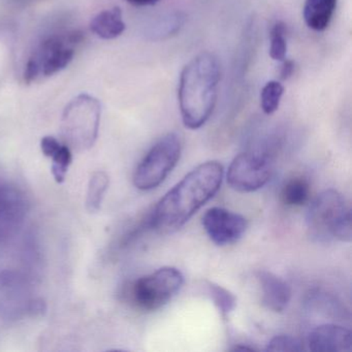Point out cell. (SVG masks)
<instances>
[{
	"label": "cell",
	"instance_id": "cell-1",
	"mask_svg": "<svg viewBox=\"0 0 352 352\" xmlns=\"http://www.w3.org/2000/svg\"><path fill=\"white\" fill-rule=\"evenodd\" d=\"M223 175V166L215 160L188 173L150 212L151 230L168 234L183 228L218 192Z\"/></svg>",
	"mask_w": 352,
	"mask_h": 352
},
{
	"label": "cell",
	"instance_id": "cell-2",
	"mask_svg": "<svg viewBox=\"0 0 352 352\" xmlns=\"http://www.w3.org/2000/svg\"><path fill=\"white\" fill-rule=\"evenodd\" d=\"M220 76L219 60L210 52L199 53L182 69L178 100L183 123L187 129H201L213 114Z\"/></svg>",
	"mask_w": 352,
	"mask_h": 352
},
{
	"label": "cell",
	"instance_id": "cell-3",
	"mask_svg": "<svg viewBox=\"0 0 352 352\" xmlns=\"http://www.w3.org/2000/svg\"><path fill=\"white\" fill-rule=\"evenodd\" d=\"M351 221L349 205L344 195L335 189H327L317 195L307 214L309 234L317 242H351Z\"/></svg>",
	"mask_w": 352,
	"mask_h": 352
},
{
	"label": "cell",
	"instance_id": "cell-4",
	"mask_svg": "<svg viewBox=\"0 0 352 352\" xmlns=\"http://www.w3.org/2000/svg\"><path fill=\"white\" fill-rule=\"evenodd\" d=\"M183 283L184 276L180 270L164 267L129 282L125 286L123 296L133 308L152 312L168 304L178 294Z\"/></svg>",
	"mask_w": 352,
	"mask_h": 352
},
{
	"label": "cell",
	"instance_id": "cell-5",
	"mask_svg": "<svg viewBox=\"0 0 352 352\" xmlns=\"http://www.w3.org/2000/svg\"><path fill=\"white\" fill-rule=\"evenodd\" d=\"M102 107L88 94H81L69 102L63 113L61 131L69 149L82 152L94 147L100 129Z\"/></svg>",
	"mask_w": 352,
	"mask_h": 352
},
{
	"label": "cell",
	"instance_id": "cell-6",
	"mask_svg": "<svg viewBox=\"0 0 352 352\" xmlns=\"http://www.w3.org/2000/svg\"><path fill=\"white\" fill-rule=\"evenodd\" d=\"M83 40V32L79 30L46 38L28 59L23 75L25 83L30 85L41 75L50 77L63 71L72 63L76 47Z\"/></svg>",
	"mask_w": 352,
	"mask_h": 352
},
{
	"label": "cell",
	"instance_id": "cell-7",
	"mask_svg": "<svg viewBox=\"0 0 352 352\" xmlns=\"http://www.w3.org/2000/svg\"><path fill=\"white\" fill-rule=\"evenodd\" d=\"M182 143L177 133L162 137L140 162L133 174V184L140 190H152L160 186L178 164Z\"/></svg>",
	"mask_w": 352,
	"mask_h": 352
},
{
	"label": "cell",
	"instance_id": "cell-8",
	"mask_svg": "<svg viewBox=\"0 0 352 352\" xmlns=\"http://www.w3.org/2000/svg\"><path fill=\"white\" fill-rule=\"evenodd\" d=\"M273 154L269 150H250L234 158L228 168V185L239 192L263 188L273 174Z\"/></svg>",
	"mask_w": 352,
	"mask_h": 352
},
{
	"label": "cell",
	"instance_id": "cell-9",
	"mask_svg": "<svg viewBox=\"0 0 352 352\" xmlns=\"http://www.w3.org/2000/svg\"><path fill=\"white\" fill-rule=\"evenodd\" d=\"M43 311V302L34 298L28 280L14 271L0 272V317L17 320Z\"/></svg>",
	"mask_w": 352,
	"mask_h": 352
},
{
	"label": "cell",
	"instance_id": "cell-10",
	"mask_svg": "<svg viewBox=\"0 0 352 352\" xmlns=\"http://www.w3.org/2000/svg\"><path fill=\"white\" fill-rule=\"evenodd\" d=\"M201 222L209 238L218 246L238 242L247 230L244 216L224 208L214 207L207 210Z\"/></svg>",
	"mask_w": 352,
	"mask_h": 352
},
{
	"label": "cell",
	"instance_id": "cell-11",
	"mask_svg": "<svg viewBox=\"0 0 352 352\" xmlns=\"http://www.w3.org/2000/svg\"><path fill=\"white\" fill-rule=\"evenodd\" d=\"M28 211L24 193L17 187L0 183V244L17 234L25 221Z\"/></svg>",
	"mask_w": 352,
	"mask_h": 352
},
{
	"label": "cell",
	"instance_id": "cell-12",
	"mask_svg": "<svg viewBox=\"0 0 352 352\" xmlns=\"http://www.w3.org/2000/svg\"><path fill=\"white\" fill-rule=\"evenodd\" d=\"M308 346L314 352H350L352 333L342 325L325 323L314 327L309 333Z\"/></svg>",
	"mask_w": 352,
	"mask_h": 352
},
{
	"label": "cell",
	"instance_id": "cell-13",
	"mask_svg": "<svg viewBox=\"0 0 352 352\" xmlns=\"http://www.w3.org/2000/svg\"><path fill=\"white\" fill-rule=\"evenodd\" d=\"M256 279L261 289L263 306L273 312H283L292 298V289L287 282L269 271H259Z\"/></svg>",
	"mask_w": 352,
	"mask_h": 352
},
{
	"label": "cell",
	"instance_id": "cell-14",
	"mask_svg": "<svg viewBox=\"0 0 352 352\" xmlns=\"http://www.w3.org/2000/svg\"><path fill=\"white\" fill-rule=\"evenodd\" d=\"M41 149L45 156L52 160V174L57 183L67 178L69 166L73 162L72 150L65 143L61 144L53 137H44L41 141Z\"/></svg>",
	"mask_w": 352,
	"mask_h": 352
},
{
	"label": "cell",
	"instance_id": "cell-15",
	"mask_svg": "<svg viewBox=\"0 0 352 352\" xmlns=\"http://www.w3.org/2000/svg\"><path fill=\"white\" fill-rule=\"evenodd\" d=\"M338 0H306L302 16L305 23L314 32H324L337 9Z\"/></svg>",
	"mask_w": 352,
	"mask_h": 352
},
{
	"label": "cell",
	"instance_id": "cell-16",
	"mask_svg": "<svg viewBox=\"0 0 352 352\" xmlns=\"http://www.w3.org/2000/svg\"><path fill=\"white\" fill-rule=\"evenodd\" d=\"M90 28L98 38L104 40H114L120 36L126 28L120 8L115 7L98 13L92 19Z\"/></svg>",
	"mask_w": 352,
	"mask_h": 352
},
{
	"label": "cell",
	"instance_id": "cell-17",
	"mask_svg": "<svg viewBox=\"0 0 352 352\" xmlns=\"http://www.w3.org/2000/svg\"><path fill=\"white\" fill-rule=\"evenodd\" d=\"M186 22V15L182 11H173L158 18L148 30L151 41L160 42L176 36Z\"/></svg>",
	"mask_w": 352,
	"mask_h": 352
},
{
	"label": "cell",
	"instance_id": "cell-18",
	"mask_svg": "<svg viewBox=\"0 0 352 352\" xmlns=\"http://www.w3.org/2000/svg\"><path fill=\"white\" fill-rule=\"evenodd\" d=\"M311 188L308 181L302 177L290 179L281 190V199L288 207H302L310 199Z\"/></svg>",
	"mask_w": 352,
	"mask_h": 352
},
{
	"label": "cell",
	"instance_id": "cell-19",
	"mask_svg": "<svg viewBox=\"0 0 352 352\" xmlns=\"http://www.w3.org/2000/svg\"><path fill=\"white\" fill-rule=\"evenodd\" d=\"M109 185H110V178L107 173L102 170L94 173L88 184L87 197H86V208L90 213L100 211Z\"/></svg>",
	"mask_w": 352,
	"mask_h": 352
},
{
	"label": "cell",
	"instance_id": "cell-20",
	"mask_svg": "<svg viewBox=\"0 0 352 352\" xmlns=\"http://www.w3.org/2000/svg\"><path fill=\"white\" fill-rule=\"evenodd\" d=\"M284 87L280 82L270 81L261 92V107L265 115H272L279 109Z\"/></svg>",
	"mask_w": 352,
	"mask_h": 352
},
{
	"label": "cell",
	"instance_id": "cell-21",
	"mask_svg": "<svg viewBox=\"0 0 352 352\" xmlns=\"http://www.w3.org/2000/svg\"><path fill=\"white\" fill-rule=\"evenodd\" d=\"M287 28L285 23L277 21L274 24L271 30V46H270V57L273 60L282 61L286 59L287 53V40H286Z\"/></svg>",
	"mask_w": 352,
	"mask_h": 352
},
{
	"label": "cell",
	"instance_id": "cell-22",
	"mask_svg": "<svg viewBox=\"0 0 352 352\" xmlns=\"http://www.w3.org/2000/svg\"><path fill=\"white\" fill-rule=\"evenodd\" d=\"M207 292L215 306L219 309L220 312L224 316L232 313L234 308H236V296L230 290L226 289V288L218 285V284L213 283V282H208Z\"/></svg>",
	"mask_w": 352,
	"mask_h": 352
},
{
	"label": "cell",
	"instance_id": "cell-23",
	"mask_svg": "<svg viewBox=\"0 0 352 352\" xmlns=\"http://www.w3.org/2000/svg\"><path fill=\"white\" fill-rule=\"evenodd\" d=\"M304 349L302 341L292 336L280 335L274 337L267 344V351L296 352Z\"/></svg>",
	"mask_w": 352,
	"mask_h": 352
},
{
	"label": "cell",
	"instance_id": "cell-24",
	"mask_svg": "<svg viewBox=\"0 0 352 352\" xmlns=\"http://www.w3.org/2000/svg\"><path fill=\"white\" fill-rule=\"evenodd\" d=\"M281 71H280V78L281 80H287L292 77V74L294 72V63L292 60H283L282 61Z\"/></svg>",
	"mask_w": 352,
	"mask_h": 352
},
{
	"label": "cell",
	"instance_id": "cell-25",
	"mask_svg": "<svg viewBox=\"0 0 352 352\" xmlns=\"http://www.w3.org/2000/svg\"><path fill=\"white\" fill-rule=\"evenodd\" d=\"M126 1L135 7H151L160 3V0H126Z\"/></svg>",
	"mask_w": 352,
	"mask_h": 352
}]
</instances>
